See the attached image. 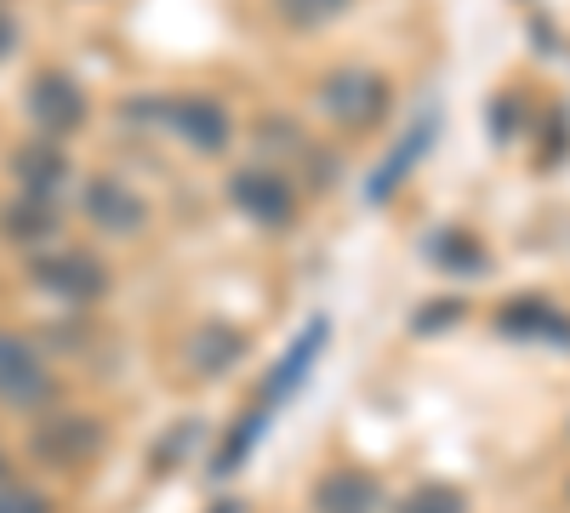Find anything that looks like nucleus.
Segmentation results:
<instances>
[{"label":"nucleus","instance_id":"7","mask_svg":"<svg viewBox=\"0 0 570 513\" xmlns=\"http://www.w3.org/2000/svg\"><path fill=\"white\" fill-rule=\"evenodd\" d=\"M104 451V423L86 411H58L52 423L35 428V456L46 462V468H86L91 456Z\"/></svg>","mask_w":570,"mask_h":513},{"label":"nucleus","instance_id":"5","mask_svg":"<svg viewBox=\"0 0 570 513\" xmlns=\"http://www.w3.org/2000/svg\"><path fill=\"white\" fill-rule=\"evenodd\" d=\"M160 126L177 131L195 155H223L234 144V115L206 98V91H183V98H160Z\"/></svg>","mask_w":570,"mask_h":513},{"label":"nucleus","instance_id":"9","mask_svg":"<svg viewBox=\"0 0 570 513\" xmlns=\"http://www.w3.org/2000/svg\"><path fill=\"white\" fill-rule=\"evenodd\" d=\"M440 137V109H422V115H411V126L400 131V144L383 155V166L371 171V182H365V200L371 206H383V200H394L400 189H405V177L416 171V160L428 155V144Z\"/></svg>","mask_w":570,"mask_h":513},{"label":"nucleus","instance_id":"17","mask_svg":"<svg viewBox=\"0 0 570 513\" xmlns=\"http://www.w3.org/2000/svg\"><path fill=\"white\" fill-rule=\"evenodd\" d=\"M394 513H468V496L451 480H422L394 496Z\"/></svg>","mask_w":570,"mask_h":513},{"label":"nucleus","instance_id":"10","mask_svg":"<svg viewBox=\"0 0 570 513\" xmlns=\"http://www.w3.org/2000/svg\"><path fill=\"white\" fill-rule=\"evenodd\" d=\"M80 211L98 223L104 235H115V240L142 235V228H149V200H142L131 182H120V177H91L86 195H80Z\"/></svg>","mask_w":570,"mask_h":513},{"label":"nucleus","instance_id":"2","mask_svg":"<svg viewBox=\"0 0 570 513\" xmlns=\"http://www.w3.org/2000/svg\"><path fill=\"white\" fill-rule=\"evenodd\" d=\"M320 115L348 137L376 131L389 120V80L376 69H331L320 80Z\"/></svg>","mask_w":570,"mask_h":513},{"label":"nucleus","instance_id":"14","mask_svg":"<svg viewBox=\"0 0 570 513\" xmlns=\"http://www.w3.org/2000/svg\"><path fill=\"white\" fill-rule=\"evenodd\" d=\"M246 359V337L234 332V325H206V332H195V343H188V365L200 371V377H223V371H234Z\"/></svg>","mask_w":570,"mask_h":513},{"label":"nucleus","instance_id":"8","mask_svg":"<svg viewBox=\"0 0 570 513\" xmlns=\"http://www.w3.org/2000/svg\"><path fill=\"white\" fill-rule=\"evenodd\" d=\"M29 120L40 126V137H69L86 126V91L80 80H69L63 69H40L29 80V98H23Z\"/></svg>","mask_w":570,"mask_h":513},{"label":"nucleus","instance_id":"1","mask_svg":"<svg viewBox=\"0 0 570 513\" xmlns=\"http://www.w3.org/2000/svg\"><path fill=\"white\" fill-rule=\"evenodd\" d=\"M228 206L240 211L252 228H268V235H285V228L303 223V189L297 177L274 166V160H246L228 171Z\"/></svg>","mask_w":570,"mask_h":513},{"label":"nucleus","instance_id":"4","mask_svg":"<svg viewBox=\"0 0 570 513\" xmlns=\"http://www.w3.org/2000/svg\"><path fill=\"white\" fill-rule=\"evenodd\" d=\"M0 405H12V411H46V405H58L52 365L40 359L35 343L7 337V332H0Z\"/></svg>","mask_w":570,"mask_h":513},{"label":"nucleus","instance_id":"16","mask_svg":"<svg viewBox=\"0 0 570 513\" xmlns=\"http://www.w3.org/2000/svg\"><path fill=\"white\" fill-rule=\"evenodd\" d=\"M58 223H63V211H58L52 200H35V195H23V200L12 206V217H7L12 240H23V246L52 240V235H58Z\"/></svg>","mask_w":570,"mask_h":513},{"label":"nucleus","instance_id":"18","mask_svg":"<svg viewBox=\"0 0 570 513\" xmlns=\"http://www.w3.org/2000/svg\"><path fill=\"white\" fill-rule=\"evenodd\" d=\"M348 7H354V0H279V18L292 23V29H303V34H314L331 18H343Z\"/></svg>","mask_w":570,"mask_h":513},{"label":"nucleus","instance_id":"23","mask_svg":"<svg viewBox=\"0 0 570 513\" xmlns=\"http://www.w3.org/2000/svg\"><path fill=\"white\" fill-rule=\"evenodd\" d=\"M12 480V462H7V451H0V485H7Z\"/></svg>","mask_w":570,"mask_h":513},{"label":"nucleus","instance_id":"3","mask_svg":"<svg viewBox=\"0 0 570 513\" xmlns=\"http://www.w3.org/2000/svg\"><path fill=\"white\" fill-rule=\"evenodd\" d=\"M29 279L63 308H91V303H104L109 297V268L104 257H91V251H40L29 263Z\"/></svg>","mask_w":570,"mask_h":513},{"label":"nucleus","instance_id":"21","mask_svg":"<svg viewBox=\"0 0 570 513\" xmlns=\"http://www.w3.org/2000/svg\"><path fill=\"white\" fill-rule=\"evenodd\" d=\"M12 40H18V29H12V18H7V12H0V58L12 52Z\"/></svg>","mask_w":570,"mask_h":513},{"label":"nucleus","instance_id":"19","mask_svg":"<svg viewBox=\"0 0 570 513\" xmlns=\"http://www.w3.org/2000/svg\"><path fill=\"white\" fill-rule=\"evenodd\" d=\"M0 513H58V502L46 496L40 485H23V480H7L0 485Z\"/></svg>","mask_w":570,"mask_h":513},{"label":"nucleus","instance_id":"11","mask_svg":"<svg viewBox=\"0 0 570 513\" xmlns=\"http://www.w3.org/2000/svg\"><path fill=\"white\" fill-rule=\"evenodd\" d=\"M497 325L508 337H525V343H548V348H564L570 354V314H559L548 297H513Z\"/></svg>","mask_w":570,"mask_h":513},{"label":"nucleus","instance_id":"13","mask_svg":"<svg viewBox=\"0 0 570 513\" xmlns=\"http://www.w3.org/2000/svg\"><path fill=\"white\" fill-rule=\"evenodd\" d=\"M314 502H320V513H376V507H383V491H376L371 474L343 468V474H325L320 480Z\"/></svg>","mask_w":570,"mask_h":513},{"label":"nucleus","instance_id":"20","mask_svg":"<svg viewBox=\"0 0 570 513\" xmlns=\"http://www.w3.org/2000/svg\"><path fill=\"white\" fill-rule=\"evenodd\" d=\"M195 440H200V423H177V428L166 434V445H155V468H160V474H171L177 462H183L188 451H195Z\"/></svg>","mask_w":570,"mask_h":513},{"label":"nucleus","instance_id":"6","mask_svg":"<svg viewBox=\"0 0 570 513\" xmlns=\"http://www.w3.org/2000/svg\"><path fill=\"white\" fill-rule=\"evenodd\" d=\"M325 337H331V319L325 314H314L308 325H303V337H292V348L279 354V365L263 377V388H257V405H252V416H263V423H274V411L292 399L303 383H308V371L320 365V348H325Z\"/></svg>","mask_w":570,"mask_h":513},{"label":"nucleus","instance_id":"12","mask_svg":"<svg viewBox=\"0 0 570 513\" xmlns=\"http://www.w3.org/2000/svg\"><path fill=\"white\" fill-rule=\"evenodd\" d=\"M12 171H18V182H23V195H35V200H52L58 206V195L69 189V160L52 149V144H35V149H23L18 160H12Z\"/></svg>","mask_w":570,"mask_h":513},{"label":"nucleus","instance_id":"22","mask_svg":"<svg viewBox=\"0 0 570 513\" xmlns=\"http://www.w3.org/2000/svg\"><path fill=\"white\" fill-rule=\"evenodd\" d=\"M212 513H246V507H240V502H234V496H223V502H217Z\"/></svg>","mask_w":570,"mask_h":513},{"label":"nucleus","instance_id":"15","mask_svg":"<svg viewBox=\"0 0 570 513\" xmlns=\"http://www.w3.org/2000/svg\"><path fill=\"white\" fill-rule=\"evenodd\" d=\"M428 263H440L451 274H485V246L468 240L462 228H440V235L428 240Z\"/></svg>","mask_w":570,"mask_h":513}]
</instances>
